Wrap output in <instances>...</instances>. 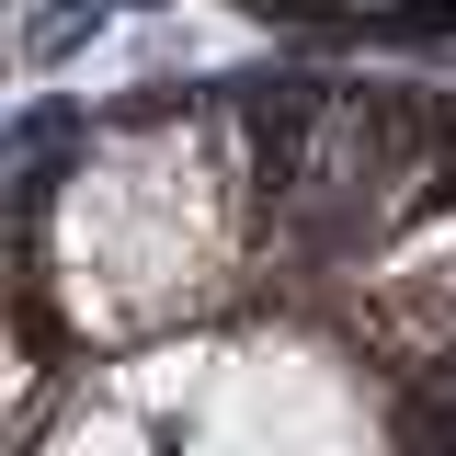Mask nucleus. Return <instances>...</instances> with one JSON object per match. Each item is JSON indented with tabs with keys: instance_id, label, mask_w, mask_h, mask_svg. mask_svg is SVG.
<instances>
[{
	"instance_id": "f257e3e1",
	"label": "nucleus",
	"mask_w": 456,
	"mask_h": 456,
	"mask_svg": "<svg viewBox=\"0 0 456 456\" xmlns=\"http://www.w3.org/2000/svg\"><path fill=\"white\" fill-rule=\"evenodd\" d=\"M228 308H274V114L137 103L23 206V342L126 354Z\"/></svg>"
},
{
	"instance_id": "f03ea898",
	"label": "nucleus",
	"mask_w": 456,
	"mask_h": 456,
	"mask_svg": "<svg viewBox=\"0 0 456 456\" xmlns=\"http://www.w3.org/2000/svg\"><path fill=\"white\" fill-rule=\"evenodd\" d=\"M46 445H137V456H297V445H388L422 434L399 365L331 308H228L194 331L57 365Z\"/></svg>"
},
{
	"instance_id": "7ed1b4c3",
	"label": "nucleus",
	"mask_w": 456,
	"mask_h": 456,
	"mask_svg": "<svg viewBox=\"0 0 456 456\" xmlns=\"http://www.w3.org/2000/svg\"><path fill=\"white\" fill-rule=\"evenodd\" d=\"M308 12H354V23H388V12H434V0H308Z\"/></svg>"
}]
</instances>
